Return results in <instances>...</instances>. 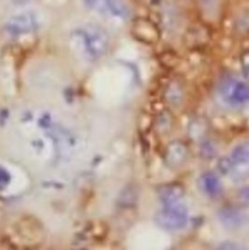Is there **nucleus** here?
I'll list each match as a JSON object with an SVG mask.
<instances>
[{"mask_svg": "<svg viewBox=\"0 0 249 250\" xmlns=\"http://www.w3.org/2000/svg\"><path fill=\"white\" fill-rule=\"evenodd\" d=\"M71 43L84 60L97 62L107 54L110 39L108 33L102 26L88 23L76 27L72 31Z\"/></svg>", "mask_w": 249, "mask_h": 250, "instance_id": "f257e3e1", "label": "nucleus"}, {"mask_svg": "<svg viewBox=\"0 0 249 250\" xmlns=\"http://www.w3.org/2000/svg\"><path fill=\"white\" fill-rule=\"evenodd\" d=\"M40 26L39 15L34 11L25 10L10 17L4 23L3 30L11 37H21L36 32Z\"/></svg>", "mask_w": 249, "mask_h": 250, "instance_id": "f03ea898", "label": "nucleus"}, {"mask_svg": "<svg viewBox=\"0 0 249 250\" xmlns=\"http://www.w3.org/2000/svg\"><path fill=\"white\" fill-rule=\"evenodd\" d=\"M222 101L232 107H244L249 104V84L238 78L228 77L219 87Z\"/></svg>", "mask_w": 249, "mask_h": 250, "instance_id": "7ed1b4c3", "label": "nucleus"}, {"mask_svg": "<svg viewBox=\"0 0 249 250\" xmlns=\"http://www.w3.org/2000/svg\"><path fill=\"white\" fill-rule=\"evenodd\" d=\"M157 224L168 231H179L184 229L189 221V212L182 204L163 206L155 216Z\"/></svg>", "mask_w": 249, "mask_h": 250, "instance_id": "20e7f679", "label": "nucleus"}, {"mask_svg": "<svg viewBox=\"0 0 249 250\" xmlns=\"http://www.w3.org/2000/svg\"><path fill=\"white\" fill-rule=\"evenodd\" d=\"M229 158L230 174L235 181H245L249 178V140L239 143L231 152Z\"/></svg>", "mask_w": 249, "mask_h": 250, "instance_id": "39448f33", "label": "nucleus"}, {"mask_svg": "<svg viewBox=\"0 0 249 250\" xmlns=\"http://www.w3.org/2000/svg\"><path fill=\"white\" fill-rule=\"evenodd\" d=\"M86 6L93 12L111 20L126 21L129 9L122 0H85Z\"/></svg>", "mask_w": 249, "mask_h": 250, "instance_id": "423d86ee", "label": "nucleus"}, {"mask_svg": "<svg viewBox=\"0 0 249 250\" xmlns=\"http://www.w3.org/2000/svg\"><path fill=\"white\" fill-rule=\"evenodd\" d=\"M44 230L41 224L33 218H24L16 226V237L25 247H36L43 241Z\"/></svg>", "mask_w": 249, "mask_h": 250, "instance_id": "0eeeda50", "label": "nucleus"}, {"mask_svg": "<svg viewBox=\"0 0 249 250\" xmlns=\"http://www.w3.org/2000/svg\"><path fill=\"white\" fill-rule=\"evenodd\" d=\"M189 156L187 145L180 141L174 140L170 142L165 150L164 159L166 164L171 168H177L185 164Z\"/></svg>", "mask_w": 249, "mask_h": 250, "instance_id": "6e6552de", "label": "nucleus"}, {"mask_svg": "<svg viewBox=\"0 0 249 250\" xmlns=\"http://www.w3.org/2000/svg\"><path fill=\"white\" fill-rule=\"evenodd\" d=\"M218 219L221 224L229 230L242 228L248 221L247 215L238 208L226 207L218 212Z\"/></svg>", "mask_w": 249, "mask_h": 250, "instance_id": "1a4fd4ad", "label": "nucleus"}, {"mask_svg": "<svg viewBox=\"0 0 249 250\" xmlns=\"http://www.w3.org/2000/svg\"><path fill=\"white\" fill-rule=\"evenodd\" d=\"M200 191L208 198H217L222 193V184L218 176L212 171L202 173L198 179Z\"/></svg>", "mask_w": 249, "mask_h": 250, "instance_id": "9d476101", "label": "nucleus"}, {"mask_svg": "<svg viewBox=\"0 0 249 250\" xmlns=\"http://www.w3.org/2000/svg\"><path fill=\"white\" fill-rule=\"evenodd\" d=\"M132 33L137 40L147 44H153L157 42L160 37L159 30L155 24L146 20L137 21L133 25Z\"/></svg>", "mask_w": 249, "mask_h": 250, "instance_id": "9b49d317", "label": "nucleus"}, {"mask_svg": "<svg viewBox=\"0 0 249 250\" xmlns=\"http://www.w3.org/2000/svg\"><path fill=\"white\" fill-rule=\"evenodd\" d=\"M185 195L184 187L179 183H168L158 189V196L163 206H169L181 202Z\"/></svg>", "mask_w": 249, "mask_h": 250, "instance_id": "f8f14e48", "label": "nucleus"}, {"mask_svg": "<svg viewBox=\"0 0 249 250\" xmlns=\"http://www.w3.org/2000/svg\"><path fill=\"white\" fill-rule=\"evenodd\" d=\"M201 151H202V155L205 157V158H208V159H211L214 157L215 155V148L211 145V143L209 142H205L202 144V148H201Z\"/></svg>", "mask_w": 249, "mask_h": 250, "instance_id": "ddd939ff", "label": "nucleus"}, {"mask_svg": "<svg viewBox=\"0 0 249 250\" xmlns=\"http://www.w3.org/2000/svg\"><path fill=\"white\" fill-rule=\"evenodd\" d=\"M241 64L244 76L249 80V51L245 52L241 58Z\"/></svg>", "mask_w": 249, "mask_h": 250, "instance_id": "4468645a", "label": "nucleus"}, {"mask_svg": "<svg viewBox=\"0 0 249 250\" xmlns=\"http://www.w3.org/2000/svg\"><path fill=\"white\" fill-rule=\"evenodd\" d=\"M239 200L244 205L249 206V186L242 189L239 193Z\"/></svg>", "mask_w": 249, "mask_h": 250, "instance_id": "2eb2a0df", "label": "nucleus"}, {"mask_svg": "<svg viewBox=\"0 0 249 250\" xmlns=\"http://www.w3.org/2000/svg\"><path fill=\"white\" fill-rule=\"evenodd\" d=\"M8 181H9L8 173L4 169L0 168V188H3Z\"/></svg>", "mask_w": 249, "mask_h": 250, "instance_id": "dca6fc26", "label": "nucleus"}, {"mask_svg": "<svg viewBox=\"0 0 249 250\" xmlns=\"http://www.w3.org/2000/svg\"><path fill=\"white\" fill-rule=\"evenodd\" d=\"M9 1H10V3H12L15 6H25L31 0H9Z\"/></svg>", "mask_w": 249, "mask_h": 250, "instance_id": "f3484780", "label": "nucleus"}, {"mask_svg": "<svg viewBox=\"0 0 249 250\" xmlns=\"http://www.w3.org/2000/svg\"><path fill=\"white\" fill-rule=\"evenodd\" d=\"M201 1H202V2H203V3H205V4H207V3H209V2H210V1H211V2H212V1H213V0H201Z\"/></svg>", "mask_w": 249, "mask_h": 250, "instance_id": "a211bd4d", "label": "nucleus"}]
</instances>
